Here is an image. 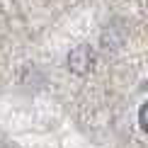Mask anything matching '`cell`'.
Here are the masks:
<instances>
[{"label": "cell", "instance_id": "2", "mask_svg": "<svg viewBox=\"0 0 148 148\" xmlns=\"http://www.w3.org/2000/svg\"><path fill=\"white\" fill-rule=\"evenodd\" d=\"M138 124H141V129H143V131L148 134V102L138 109Z\"/></svg>", "mask_w": 148, "mask_h": 148}, {"label": "cell", "instance_id": "1", "mask_svg": "<svg viewBox=\"0 0 148 148\" xmlns=\"http://www.w3.org/2000/svg\"><path fill=\"white\" fill-rule=\"evenodd\" d=\"M92 63H95V56H92V49H90L88 44H80V46H75V49L68 53V68H71L73 73H78V75L90 73Z\"/></svg>", "mask_w": 148, "mask_h": 148}]
</instances>
